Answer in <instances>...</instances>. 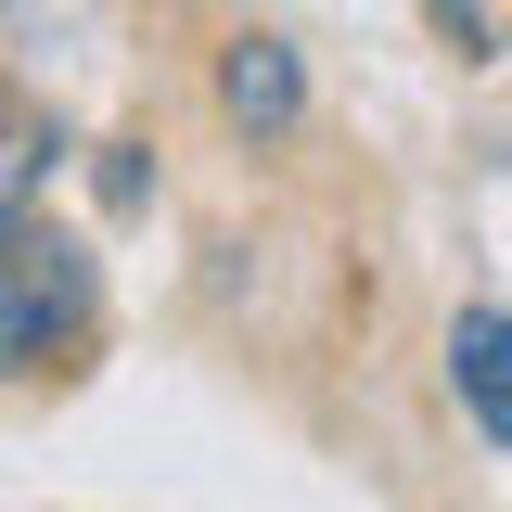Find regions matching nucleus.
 Wrapping results in <instances>:
<instances>
[{"label": "nucleus", "mask_w": 512, "mask_h": 512, "mask_svg": "<svg viewBox=\"0 0 512 512\" xmlns=\"http://www.w3.org/2000/svg\"><path fill=\"white\" fill-rule=\"evenodd\" d=\"M90 295H103L90 244L52 231V218H13L0 231V372H39L52 346H77L90 333Z\"/></svg>", "instance_id": "obj_1"}, {"label": "nucleus", "mask_w": 512, "mask_h": 512, "mask_svg": "<svg viewBox=\"0 0 512 512\" xmlns=\"http://www.w3.org/2000/svg\"><path fill=\"white\" fill-rule=\"evenodd\" d=\"M218 103H231L244 141H282V128L308 116V64L282 52V39H231V52H218Z\"/></svg>", "instance_id": "obj_2"}, {"label": "nucleus", "mask_w": 512, "mask_h": 512, "mask_svg": "<svg viewBox=\"0 0 512 512\" xmlns=\"http://www.w3.org/2000/svg\"><path fill=\"white\" fill-rule=\"evenodd\" d=\"M448 397L474 410L487 448H512V320L500 308H461V320H448Z\"/></svg>", "instance_id": "obj_3"}, {"label": "nucleus", "mask_w": 512, "mask_h": 512, "mask_svg": "<svg viewBox=\"0 0 512 512\" xmlns=\"http://www.w3.org/2000/svg\"><path fill=\"white\" fill-rule=\"evenodd\" d=\"M52 116H0V231H13V218H26V192L52 180Z\"/></svg>", "instance_id": "obj_4"}, {"label": "nucleus", "mask_w": 512, "mask_h": 512, "mask_svg": "<svg viewBox=\"0 0 512 512\" xmlns=\"http://www.w3.org/2000/svg\"><path fill=\"white\" fill-rule=\"evenodd\" d=\"M436 13L474 39V52H512V0H436Z\"/></svg>", "instance_id": "obj_5"}]
</instances>
